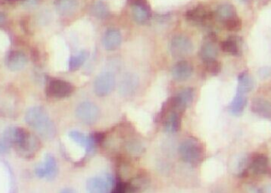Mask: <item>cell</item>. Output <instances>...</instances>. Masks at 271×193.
I'll return each mask as SVG.
<instances>
[{
	"label": "cell",
	"instance_id": "obj_18",
	"mask_svg": "<svg viewBox=\"0 0 271 193\" xmlns=\"http://www.w3.org/2000/svg\"><path fill=\"white\" fill-rule=\"evenodd\" d=\"M246 104H247V98L246 97V95L236 92V96L230 103V113L235 117H239L244 113Z\"/></svg>",
	"mask_w": 271,
	"mask_h": 193
},
{
	"label": "cell",
	"instance_id": "obj_35",
	"mask_svg": "<svg viewBox=\"0 0 271 193\" xmlns=\"http://www.w3.org/2000/svg\"><path fill=\"white\" fill-rule=\"evenodd\" d=\"M5 21H6V16L3 13L0 12V25H2L5 23Z\"/></svg>",
	"mask_w": 271,
	"mask_h": 193
},
{
	"label": "cell",
	"instance_id": "obj_30",
	"mask_svg": "<svg viewBox=\"0 0 271 193\" xmlns=\"http://www.w3.org/2000/svg\"><path fill=\"white\" fill-rule=\"evenodd\" d=\"M205 69L212 75H218L222 71V65L220 62L214 59V60H208L205 61Z\"/></svg>",
	"mask_w": 271,
	"mask_h": 193
},
{
	"label": "cell",
	"instance_id": "obj_31",
	"mask_svg": "<svg viewBox=\"0 0 271 193\" xmlns=\"http://www.w3.org/2000/svg\"><path fill=\"white\" fill-rule=\"evenodd\" d=\"M94 140L96 144H101L106 140V134L103 132H96L93 136Z\"/></svg>",
	"mask_w": 271,
	"mask_h": 193
},
{
	"label": "cell",
	"instance_id": "obj_15",
	"mask_svg": "<svg viewBox=\"0 0 271 193\" xmlns=\"http://www.w3.org/2000/svg\"><path fill=\"white\" fill-rule=\"evenodd\" d=\"M251 110L259 117L271 121V103L263 98H255L251 103Z\"/></svg>",
	"mask_w": 271,
	"mask_h": 193
},
{
	"label": "cell",
	"instance_id": "obj_17",
	"mask_svg": "<svg viewBox=\"0 0 271 193\" xmlns=\"http://www.w3.org/2000/svg\"><path fill=\"white\" fill-rule=\"evenodd\" d=\"M54 4L59 15L68 16L77 10L79 2L78 0H56Z\"/></svg>",
	"mask_w": 271,
	"mask_h": 193
},
{
	"label": "cell",
	"instance_id": "obj_5",
	"mask_svg": "<svg viewBox=\"0 0 271 193\" xmlns=\"http://www.w3.org/2000/svg\"><path fill=\"white\" fill-rule=\"evenodd\" d=\"M75 114L78 119L87 124H93L99 117V109L95 104L91 102L81 103L77 107Z\"/></svg>",
	"mask_w": 271,
	"mask_h": 193
},
{
	"label": "cell",
	"instance_id": "obj_32",
	"mask_svg": "<svg viewBox=\"0 0 271 193\" xmlns=\"http://www.w3.org/2000/svg\"><path fill=\"white\" fill-rule=\"evenodd\" d=\"M271 69L269 68H263L260 69L259 72V76L265 79L271 75Z\"/></svg>",
	"mask_w": 271,
	"mask_h": 193
},
{
	"label": "cell",
	"instance_id": "obj_34",
	"mask_svg": "<svg viewBox=\"0 0 271 193\" xmlns=\"http://www.w3.org/2000/svg\"><path fill=\"white\" fill-rule=\"evenodd\" d=\"M9 146L4 141H0V154L8 152Z\"/></svg>",
	"mask_w": 271,
	"mask_h": 193
},
{
	"label": "cell",
	"instance_id": "obj_25",
	"mask_svg": "<svg viewBox=\"0 0 271 193\" xmlns=\"http://www.w3.org/2000/svg\"><path fill=\"white\" fill-rule=\"evenodd\" d=\"M222 51L232 56H240V49L238 40L235 37H230L221 44Z\"/></svg>",
	"mask_w": 271,
	"mask_h": 193
},
{
	"label": "cell",
	"instance_id": "obj_23",
	"mask_svg": "<svg viewBox=\"0 0 271 193\" xmlns=\"http://www.w3.org/2000/svg\"><path fill=\"white\" fill-rule=\"evenodd\" d=\"M42 166L46 171V178L49 181L53 180L56 177L58 172L56 159L51 154H47L45 158V163Z\"/></svg>",
	"mask_w": 271,
	"mask_h": 193
},
{
	"label": "cell",
	"instance_id": "obj_7",
	"mask_svg": "<svg viewBox=\"0 0 271 193\" xmlns=\"http://www.w3.org/2000/svg\"><path fill=\"white\" fill-rule=\"evenodd\" d=\"M115 86V77L110 72H103L95 81V92L98 96H104L109 95Z\"/></svg>",
	"mask_w": 271,
	"mask_h": 193
},
{
	"label": "cell",
	"instance_id": "obj_2",
	"mask_svg": "<svg viewBox=\"0 0 271 193\" xmlns=\"http://www.w3.org/2000/svg\"><path fill=\"white\" fill-rule=\"evenodd\" d=\"M13 146L23 156L31 157L39 150L41 144L33 134L22 127H17L16 137Z\"/></svg>",
	"mask_w": 271,
	"mask_h": 193
},
{
	"label": "cell",
	"instance_id": "obj_16",
	"mask_svg": "<svg viewBox=\"0 0 271 193\" xmlns=\"http://www.w3.org/2000/svg\"><path fill=\"white\" fill-rule=\"evenodd\" d=\"M72 140H74L77 144H79L81 146L85 148L86 151L87 153H91L95 149L96 142L94 140L93 136H87L82 132L78 131H73L69 133Z\"/></svg>",
	"mask_w": 271,
	"mask_h": 193
},
{
	"label": "cell",
	"instance_id": "obj_36",
	"mask_svg": "<svg viewBox=\"0 0 271 193\" xmlns=\"http://www.w3.org/2000/svg\"><path fill=\"white\" fill-rule=\"evenodd\" d=\"M73 190H70V189H64L61 193H73Z\"/></svg>",
	"mask_w": 271,
	"mask_h": 193
},
{
	"label": "cell",
	"instance_id": "obj_4",
	"mask_svg": "<svg viewBox=\"0 0 271 193\" xmlns=\"http://www.w3.org/2000/svg\"><path fill=\"white\" fill-rule=\"evenodd\" d=\"M194 50L192 41L185 36L178 35L172 38L170 44V51L174 57L188 56Z\"/></svg>",
	"mask_w": 271,
	"mask_h": 193
},
{
	"label": "cell",
	"instance_id": "obj_37",
	"mask_svg": "<svg viewBox=\"0 0 271 193\" xmlns=\"http://www.w3.org/2000/svg\"><path fill=\"white\" fill-rule=\"evenodd\" d=\"M9 2H15V1H19V0H7Z\"/></svg>",
	"mask_w": 271,
	"mask_h": 193
},
{
	"label": "cell",
	"instance_id": "obj_8",
	"mask_svg": "<svg viewBox=\"0 0 271 193\" xmlns=\"http://www.w3.org/2000/svg\"><path fill=\"white\" fill-rule=\"evenodd\" d=\"M114 185V179L110 175L104 177H95L88 179L87 189L90 193H109Z\"/></svg>",
	"mask_w": 271,
	"mask_h": 193
},
{
	"label": "cell",
	"instance_id": "obj_27",
	"mask_svg": "<svg viewBox=\"0 0 271 193\" xmlns=\"http://www.w3.org/2000/svg\"><path fill=\"white\" fill-rule=\"evenodd\" d=\"M91 11L96 18L100 19H106L110 14L107 4L101 0H98L94 3Z\"/></svg>",
	"mask_w": 271,
	"mask_h": 193
},
{
	"label": "cell",
	"instance_id": "obj_20",
	"mask_svg": "<svg viewBox=\"0 0 271 193\" xmlns=\"http://www.w3.org/2000/svg\"><path fill=\"white\" fill-rule=\"evenodd\" d=\"M218 55V49L215 44L214 40L210 38L209 41L203 44L200 50V56L204 61L214 60Z\"/></svg>",
	"mask_w": 271,
	"mask_h": 193
},
{
	"label": "cell",
	"instance_id": "obj_9",
	"mask_svg": "<svg viewBox=\"0 0 271 193\" xmlns=\"http://www.w3.org/2000/svg\"><path fill=\"white\" fill-rule=\"evenodd\" d=\"M248 170L255 175H269L271 173L269 159L263 154H256L250 158Z\"/></svg>",
	"mask_w": 271,
	"mask_h": 193
},
{
	"label": "cell",
	"instance_id": "obj_11",
	"mask_svg": "<svg viewBox=\"0 0 271 193\" xmlns=\"http://www.w3.org/2000/svg\"><path fill=\"white\" fill-rule=\"evenodd\" d=\"M122 41H123V37H122L120 31L117 29H114V28L107 29L102 38L104 48L107 51L116 50L117 48L120 47Z\"/></svg>",
	"mask_w": 271,
	"mask_h": 193
},
{
	"label": "cell",
	"instance_id": "obj_12",
	"mask_svg": "<svg viewBox=\"0 0 271 193\" xmlns=\"http://www.w3.org/2000/svg\"><path fill=\"white\" fill-rule=\"evenodd\" d=\"M186 19L191 22L197 23H204L212 20L213 18V13L204 6H197L195 8L190 10L186 12Z\"/></svg>",
	"mask_w": 271,
	"mask_h": 193
},
{
	"label": "cell",
	"instance_id": "obj_29",
	"mask_svg": "<svg viewBox=\"0 0 271 193\" xmlns=\"http://www.w3.org/2000/svg\"><path fill=\"white\" fill-rule=\"evenodd\" d=\"M223 26L227 30L231 32H238L242 28V22L238 16H236L224 22Z\"/></svg>",
	"mask_w": 271,
	"mask_h": 193
},
{
	"label": "cell",
	"instance_id": "obj_19",
	"mask_svg": "<svg viewBox=\"0 0 271 193\" xmlns=\"http://www.w3.org/2000/svg\"><path fill=\"white\" fill-rule=\"evenodd\" d=\"M179 112L174 111L168 114L164 119V126L167 132H178L181 127V116Z\"/></svg>",
	"mask_w": 271,
	"mask_h": 193
},
{
	"label": "cell",
	"instance_id": "obj_14",
	"mask_svg": "<svg viewBox=\"0 0 271 193\" xmlns=\"http://www.w3.org/2000/svg\"><path fill=\"white\" fill-rule=\"evenodd\" d=\"M134 20L139 24L146 23L149 19V11L143 0H133L130 3Z\"/></svg>",
	"mask_w": 271,
	"mask_h": 193
},
{
	"label": "cell",
	"instance_id": "obj_6",
	"mask_svg": "<svg viewBox=\"0 0 271 193\" xmlns=\"http://www.w3.org/2000/svg\"><path fill=\"white\" fill-rule=\"evenodd\" d=\"M74 87L73 84L64 80L54 79L50 81L47 87V95L56 98H64L70 96L74 92Z\"/></svg>",
	"mask_w": 271,
	"mask_h": 193
},
{
	"label": "cell",
	"instance_id": "obj_13",
	"mask_svg": "<svg viewBox=\"0 0 271 193\" xmlns=\"http://www.w3.org/2000/svg\"><path fill=\"white\" fill-rule=\"evenodd\" d=\"M193 73V67L190 63L185 60L179 61L173 67L172 74L173 78L178 82L188 79Z\"/></svg>",
	"mask_w": 271,
	"mask_h": 193
},
{
	"label": "cell",
	"instance_id": "obj_22",
	"mask_svg": "<svg viewBox=\"0 0 271 193\" xmlns=\"http://www.w3.org/2000/svg\"><path fill=\"white\" fill-rule=\"evenodd\" d=\"M137 83L138 80L137 76H135L134 74H127L120 83L119 91L121 94L124 95H130L137 88Z\"/></svg>",
	"mask_w": 271,
	"mask_h": 193
},
{
	"label": "cell",
	"instance_id": "obj_10",
	"mask_svg": "<svg viewBox=\"0 0 271 193\" xmlns=\"http://www.w3.org/2000/svg\"><path fill=\"white\" fill-rule=\"evenodd\" d=\"M28 63V58L21 51H11L6 56L5 64L9 70L12 72L22 70Z\"/></svg>",
	"mask_w": 271,
	"mask_h": 193
},
{
	"label": "cell",
	"instance_id": "obj_3",
	"mask_svg": "<svg viewBox=\"0 0 271 193\" xmlns=\"http://www.w3.org/2000/svg\"><path fill=\"white\" fill-rule=\"evenodd\" d=\"M178 153L185 163L196 165L201 163L205 156L202 144L195 138H191L181 144Z\"/></svg>",
	"mask_w": 271,
	"mask_h": 193
},
{
	"label": "cell",
	"instance_id": "obj_26",
	"mask_svg": "<svg viewBox=\"0 0 271 193\" xmlns=\"http://www.w3.org/2000/svg\"><path fill=\"white\" fill-rule=\"evenodd\" d=\"M89 57V53L87 51H79V53L72 56L69 60V69L75 71L79 69Z\"/></svg>",
	"mask_w": 271,
	"mask_h": 193
},
{
	"label": "cell",
	"instance_id": "obj_1",
	"mask_svg": "<svg viewBox=\"0 0 271 193\" xmlns=\"http://www.w3.org/2000/svg\"><path fill=\"white\" fill-rule=\"evenodd\" d=\"M25 121L28 125L46 140H52L56 136L55 124L43 107L30 108L25 113Z\"/></svg>",
	"mask_w": 271,
	"mask_h": 193
},
{
	"label": "cell",
	"instance_id": "obj_21",
	"mask_svg": "<svg viewBox=\"0 0 271 193\" xmlns=\"http://www.w3.org/2000/svg\"><path fill=\"white\" fill-rule=\"evenodd\" d=\"M254 87H255L254 81L247 72H242L241 74H240L238 76L237 92L246 95L253 91Z\"/></svg>",
	"mask_w": 271,
	"mask_h": 193
},
{
	"label": "cell",
	"instance_id": "obj_28",
	"mask_svg": "<svg viewBox=\"0 0 271 193\" xmlns=\"http://www.w3.org/2000/svg\"><path fill=\"white\" fill-rule=\"evenodd\" d=\"M177 97H178V101L180 102L182 108L186 109V107L191 105L192 103L193 99H194V90L192 88L185 89L178 94Z\"/></svg>",
	"mask_w": 271,
	"mask_h": 193
},
{
	"label": "cell",
	"instance_id": "obj_33",
	"mask_svg": "<svg viewBox=\"0 0 271 193\" xmlns=\"http://www.w3.org/2000/svg\"><path fill=\"white\" fill-rule=\"evenodd\" d=\"M128 151H133V152H138L141 150V146L137 143H130V144H128Z\"/></svg>",
	"mask_w": 271,
	"mask_h": 193
},
{
	"label": "cell",
	"instance_id": "obj_24",
	"mask_svg": "<svg viewBox=\"0 0 271 193\" xmlns=\"http://www.w3.org/2000/svg\"><path fill=\"white\" fill-rule=\"evenodd\" d=\"M216 15L218 17V19L223 23L227 20H229V19L237 16L236 8L232 5L228 4V3L220 5L216 11Z\"/></svg>",
	"mask_w": 271,
	"mask_h": 193
}]
</instances>
